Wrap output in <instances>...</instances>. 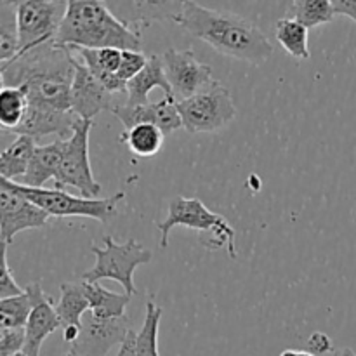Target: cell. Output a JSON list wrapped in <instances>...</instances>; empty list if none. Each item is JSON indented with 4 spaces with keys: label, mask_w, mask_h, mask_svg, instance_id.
<instances>
[{
    "label": "cell",
    "mask_w": 356,
    "mask_h": 356,
    "mask_svg": "<svg viewBox=\"0 0 356 356\" xmlns=\"http://www.w3.org/2000/svg\"><path fill=\"white\" fill-rule=\"evenodd\" d=\"M355 212H356V209H355Z\"/></svg>",
    "instance_id": "40"
},
{
    "label": "cell",
    "mask_w": 356,
    "mask_h": 356,
    "mask_svg": "<svg viewBox=\"0 0 356 356\" xmlns=\"http://www.w3.org/2000/svg\"><path fill=\"white\" fill-rule=\"evenodd\" d=\"M37 149L35 139L28 138V136H17L16 141L10 143L0 155V176L2 179H14V177H21L23 179L26 174L28 167H30L33 153Z\"/></svg>",
    "instance_id": "22"
},
{
    "label": "cell",
    "mask_w": 356,
    "mask_h": 356,
    "mask_svg": "<svg viewBox=\"0 0 356 356\" xmlns=\"http://www.w3.org/2000/svg\"><path fill=\"white\" fill-rule=\"evenodd\" d=\"M14 7H16L17 35H19L17 56H21L56 42L68 2L19 0L14 2Z\"/></svg>",
    "instance_id": "8"
},
{
    "label": "cell",
    "mask_w": 356,
    "mask_h": 356,
    "mask_svg": "<svg viewBox=\"0 0 356 356\" xmlns=\"http://www.w3.org/2000/svg\"><path fill=\"white\" fill-rule=\"evenodd\" d=\"M63 356H80V355L73 353V351H72V350H70V351H68V353H65V355H63Z\"/></svg>",
    "instance_id": "38"
},
{
    "label": "cell",
    "mask_w": 356,
    "mask_h": 356,
    "mask_svg": "<svg viewBox=\"0 0 356 356\" xmlns=\"http://www.w3.org/2000/svg\"><path fill=\"white\" fill-rule=\"evenodd\" d=\"M7 247L2 245V275H0V299L16 298L23 294V289L14 282V277L10 275L9 263H7Z\"/></svg>",
    "instance_id": "32"
},
{
    "label": "cell",
    "mask_w": 356,
    "mask_h": 356,
    "mask_svg": "<svg viewBox=\"0 0 356 356\" xmlns=\"http://www.w3.org/2000/svg\"><path fill=\"white\" fill-rule=\"evenodd\" d=\"M24 343V329H0V356L23 353Z\"/></svg>",
    "instance_id": "31"
},
{
    "label": "cell",
    "mask_w": 356,
    "mask_h": 356,
    "mask_svg": "<svg viewBox=\"0 0 356 356\" xmlns=\"http://www.w3.org/2000/svg\"><path fill=\"white\" fill-rule=\"evenodd\" d=\"M280 356H315V355H312L309 351H301V350H285Z\"/></svg>",
    "instance_id": "36"
},
{
    "label": "cell",
    "mask_w": 356,
    "mask_h": 356,
    "mask_svg": "<svg viewBox=\"0 0 356 356\" xmlns=\"http://www.w3.org/2000/svg\"><path fill=\"white\" fill-rule=\"evenodd\" d=\"M163 139H165V134L162 129L152 124H139L131 131H124V134L120 136V141L125 143L132 155L139 159H152L159 155L163 146Z\"/></svg>",
    "instance_id": "23"
},
{
    "label": "cell",
    "mask_w": 356,
    "mask_h": 356,
    "mask_svg": "<svg viewBox=\"0 0 356 356\" xmlns=\"http://www.w3.org/2000/svg\"><path fill=\"white\" fill-rule=\"evenodd\" d=\"M28 108V94L23 87H2L0 90V124L13 131L23 120Z\"/></svg>",
    "instance_id": "27"
},
{
    "label": "cell",
    "mask_w": 356,
    "mask_h": 356,
    "mask_svg": "<svg viewBox=\"0 0 356 356\" xmlns=\"http://www.w3.org/2000/svg\"><path fill=\"white\" fill-rule=\"evenodd\" d=\"M13 356H26L24 353H17V355H13Z\"/></svg>",
    "instance_id": "39"
},
{
    "label": "cell",
    "mask_w": 356,
    "mask_h": 356,
    "mask_svg": "<svg viewBox=\"0 0 356 356\" xmlns=\"http://www.w3.org/2000/svg\"><path fill=\"white\" fill-rule=\"evenodd\" d=\"M56 44L61 47L141 51V33L118 19L106 2L72 0L66 7Z\"/></svg>",
    "instance_id": "3"
},
{
    "label": "cell",
    "mask_w": 356,
    "mask_h": 356,
    "mask_svg": "<svg viewBox=\"0 0 356 356\" xmlns=\"http://www.w3.org/2000/svg\"><path fill=\"white\" fill-rule=\"evenodd\" d=\"M111 113L122 122L124 131H131L132 127L139 124H152L162 129L165 136L172 134L176 129L183 127L179 110H177L176 97L165 96L162 99L148 104H139V106H129V104H117Z\"/></svg>",
    "instance_id": "15"
},
{
    "label": "cell",
    "mask_w": 356,
    "mask_h": 356,
    "mask_svg": "<svg viewBox=\"0 0 356 356\" xmlns=\"http://www.w3.org/2000/svg\"><path fill=\"white\" fill-rule=\"evenodd\" d=\"M334 356H356V353L353 350H350V348H343V350L337 351V353Z\"/></svg>",
    "instance_id": "37"
},
{
    "label": "cell",
    "mask_w": 356,
    "mask_h": 356,
    "mask_svg": "<svg viewBox=\"0 0 356 356\" xmlns=\"http://www.w3.org/2000/svg\"><path fill=\"white\" fill-rule=\"evenodd\" d=\"M19 52V35L14 2H0V63L14 59Z\"/></svg>",
    "instance_id": "28"
},
{
    "label": "cell",
    "mask_w": 356,
    "mask_h": 356,
    "mask_svg": "<svg viewBox=\"0 0 356 356\" xmlns=\"http://www.w3.org/2000/svg\"><path fill=\"white\" fill-rule=\"evenodd\" d=\"M332 6L336 14L350 17L351 21L356 23V0H334Z\"/></svg>",
    "instance_id": "34"
},
{
    "label": "cell",
    "mask_w": 356,
    "mask_h": 356,
    "mask_svg": "<svg viewBox=\"0 0 356 356\" xmlns=\"http://www.w3.org/2000/svg\"><path fill=\"white\" fill-rule=\"evenodd\" d=\"M136 336H138V332H134V330L129 332V336L125 337V341L118 348L117 356H139L138 348H136Z\"/></svg>",
    "instance_id": "35"
},
{
    "label": "cell",
    "mask_w": 356,
    "mask_h": 356,
    "mask_svg": "<svg viewBox=\"0 0 356 356\" xmlns=\"http://www.w3.org/2000/svg\"><path fill=\"white\" fill-rule=\"evenodd\" d=\"M2 87H23L28 104L72 111L73 52L56 42L0 63Z\"/></svg>",
    "instance_id": "1"
},
{
    "label": "cell",
    "mask_w": 356,
    "mask_h": 356,
    "mask_svg": "<svg viewBox=\"0 0 356 356\" xmlns=\"http://www.w3.org/2000/svg\"><path fill=\"white\" fill-rule=\"evenodd\" d=\"M65 149L66 139H59V141L45 146H37L21 184L28 188H44V184L49 179H56V174L61 167Z\"/></svg>",
    "instance_id": "19"
},
{
    "label": "cell",
    "mask_w": 356,
    "mask_h": 356,
    "mask_svg": "<svg viewBox=\"0 0 356 356\" xmlns=\"http://www.w3.org/2000/svg\"><path fill=\"white\" fill-rule=\"evenodd\" d=\"M31 309L33 305L26 291L16 298L0 299V329H24Z\"/></svg>",
    "instance_id": "29"
},
{
    "label": "cell",
    "mask_w": 356,
    "mask_h": 356,
    "mask_svg": "<svg viewBox=\"0 0 356 356\" xmlns=\"http://www.w3.org/2000/svg\"><path fill=\"white\" fill-rule=\"evenodd\" d=\"M155 87H160L165 92V96L174 97L170 83L165 76V70H163L162 56L152 54L148 58V65L143 68V72L127 83V103L125 104H129V106L148 104V94Z\"/></svg>",
    "instance_id": "18"
},
{
    "label": "cell",
    "mask_w": 356,
    "mask_h": 356,
    "mask_svg": "<svg viewBox=\"0 0 356 356\" xmlns=\"http://www.w3.org/2000/svg\"><path fill=\"white\" fill-rule=\"evenodd\" d=\"M162 308L155 305V298L149 294L148 302H146V315L145 323L141 330L136 336V348H138L139 356H160L159 353V327L160 318H162Z\"/></svg>",
    "instance_id": "26"
},
{
    "label": "cell",
    "mask_w": 356,
    "mask_h": 356,
    "mask_svg": "<svg viewBox=\"0 0 356 356\" xmlns=\"http://www.w3.org/2000/svg\"><path fill=\"white\" fill-rule=\"evenodd\" d=\"M306 348H308V351L312 355H325V353H330L332 351V341H330V337L327 336L325 332H313L312 336H309L308 343H306Z\"/></svg>",
    "instance_id": "33"
},
{
    "label": "cell",
    "mask_w": 356,
    "mask_h": 356,
    "mask_svg": "<svg viewBox=\"0 0 356 356\" xmlns=\"http://www.w3.org/2000/svg\"><path fill=\"white\" fill-rule=\"evenodd\" d=\"M83 284V292L89 299L90 313L101 320H113L125 316V308L131 302L132 296L129 294H117L108 289H104L101 284Z\"/></svg>",
    "instance_id": "21"
},
{
    "label": "cell",
    "mask_w": 356,
    "mask_h": 356,
    "mask_svg": "<svg viewBox=\"0 0 356 356\" xmlns=\"http://www.w3.org/2000/svg\"><path fill=\"white\" fill-rule=\"evenodd\" d=\"M76 120L79 117L73 111H58L52 108L28 104L23 120L10 132H16L17 136H28L35 141L51 134L59 136L61 139H70L73 136Z\"/></svg>",
    "instance_id": "16"
},
{
    "label": "cell",
    "mask_w": 356,
    "mask_h": 356,
    "mask_svg": "<svg viewBox=\"0 0 356 356\" xmlns=\"http://www.w3.org/2000/svg\"><path fill=\"white\" fill-rule=\"evenodd\" d=\"M51 216L17 193L0 177V238L2 245H9L17 233L37 229L47 225Z\"/></svg>",
    "instance_id": "11"
},
{
    "label": "cell",
    "mask_w": 356,
    "mask_h": 356,
    "mask_svg": "<svg viewBox=\"0 0 356 356\" xmlns=\"http://www.w3.org/2000/svg\"><path fill=\"white\" fill-rule=\"evenodd\" d=\"M162 61L165 76L177 101L195 96L202 89H205L209 83L214 82L212 68L198 61L193 49L177 51V49L170 47L163 52Z\"/></svg>",
    "instance_id": "10"
},
{
    "label": "cell",
    "mask_w": 356,
    "mask_h": 356,
    "mask_svg": "<svg viewBox=\"0 0 356 356\" xmlns=\"http://www.w3.org/2000/svg\"><path fill=\"white\" fill-rule=\"evenodd\" d=\"M149 56H145L143 51H124L122 54V63L120 68H118V80H122L124 83H129L136 75L143 72L146 65H148Z\"/></svg>",
    "instance_id": "30"
},
{
    "label": "cell",
    "mask_w": 356,
    "mask_h": 356,
    "mask_svg": "<svg viewBox=\"0 0 356 356\" xmlns=\"http://www.w3.org/2000/svg\"><path fill=\"white\" fill-rule=\"evenodd\" d=\"M176 226L197 229L200 233V242L207 249L218 250L226 247L232 259H236V256H238L235 243V229L232 228L225 216L205 207L200 198L174 197L169 202L165 221L156 222V228L162 235V238H160L162 249L169 245V233Z\"/></svg>",
    "instance_id": "4"
},
{
    "label": "cell",
    "mask_w": 356,
    "mask_h": 356,
    "mask_svg": "<svg viewBox=\"0 0 356 356\" xmlns=\"http://www.w3.org/2000/svg\"><path fill=\"white\" fill-rule=\"evenodd\" d=\"M24 291L30 296L33 309H31V315L24 327L26 343H24L23 353L26 356H40L44 341L56 330L61 329V322L56 313V306L52 305V299L44 294L38 282L30 284Z\"/></svg>",
    "instance_id": "14"
},
{
    "label": "cell",
    "mask_w": 356,
    "mask_h": 356,
    "mask_svg": "<svg viewBox=\"0 0 356 356\" xmlns=\"http://www.w3.org/2000/svg\"><path fill=\"white\" fill-rule=\"evenodd\" d=\"M183 129L190 134L218 132L232 124L236 117V106L228 87L214 80L205 89L188 99L177 101Z\"/></svg>",
    "instance_id": "7"
},
{
    "label": "cell",
    "mask_w": 356,
    "mask_h": 356,
    "mask_svg": "<svg viewBox=\"0 0 356 356\" xmlns=\"http://www.w3.org/2000/svg\"><path fill=\"white\" fill-rule=\"evenodd\" d=\"M7 184L19 195H23L24 198L33 202L37 207L47 212L49 216H54V218H90L103 222V225H106L110 219L117 218L118 202L125 198L124 191H118L108 198H83L66 193L65 190H58V188H52V190L28 188L21 183H14V181H7Z\"/></svg>",
    "instance_id": "5"
},
{
    "label": "cell",
    "mask_w": 356,
    "mask_h": 356,
    "mask_svg": "<svg viewBox=\"0 0 356 356\" xmlns=\"http://www.w3.org/2000/svg\"><path fill=\"white\" fill-rule=\"evenodd\" d=\"M80 61L90 70L94 76L104 86V89L111 94L127 92V83L118 80L117 73L120 68L122 54L120 49H83V47H68Z\"/></svg>",
    "instance_id": "17"
},
{
    "label": "cell",
    "mask_w": 356,
    "mask_h": 356,
    "mask_svg": "<svg viewBox=\"0 0 356 356\" xmlns=\"http://www.w3.org/2000/svg\"><path fill=\"white\" fill-rule=\"evenodd\" d=\"M103 240L104 247L90 245V252L96 256V264L82 275V282L99 284V280L110 278L124 287L125 294L134 296L138 292L134 285L136 268L152 263L153 252L134 238L125 243H117L113 236L106 235Z\"/></svg>",
    "instance_id": "6"
},
{
    "label": "cell",
    "mask_w": 356,
    "mask_h": 356,
    "mask_svg": "<svg viewBox=\"0 0 356 356\" xmlns=\"http://www.w3.org/2000/svg\"><path fill=\"white\" fill-rule=\"evenodd\" d=\"M75 79L72 86V111L79 118L92 120L101 111H113V94L90 73V70L73 54Z\"/></svg>",
    "instance_id": "13"
},
{
    "label": "cell",
    "mask_w": 356,
    "mask_h": 356,
    "mask_svg": "<svg viewBox=\"0 0 356 356\" xmlns=\"http://www.w3.org/2000/svg\"><path fill=\"white\" fill-rule=\"evenodd\" d=\"M172 21L193 37L207 42L219 54L263 65L273 54V45L259 26L240 14L218 10L197 2H183Z\"/></svg>",
    "instance_id": "2"
},
{
    "label": "cell",
    "mask_w": 356,
    "mask_h": 356,
    "mask_svg": "<svg viewBox=\"0 0 356 356\" xmlns=\"http://www.w3.org/2000/svg\"><path fill=\"white\" fill-rule=\"evenodd\" d=\"M277 40L292 58L308 61L312 52L308 47V28L291 17H284L277 23Z\"/></svg>",
    "instance_id": "25"
},
{
    "label": "cell",
    "mask_w": 356,
    "mask_h": 356,
    "mask_svg": "<svg viewBox=\"0 0 356 356\" xmlns=\"http://www.w3.org/2000/svg\"><path fill=\"white\" fill-rule=\"evenodd\" d=\"M92 120L79 118L73 127V136L66 139V149L61 167L56 174V188H76L83 198H97L103 186L94 179L89 160V134Z\"/></svg>",
    "instance_id": "9"
},
{
    "label": "cell",
    "mask_w": 356,
    "mask_h": 356,
    "mask_svg": "<svg viewBox=\"0 0 356 356\" xmlns=\"http://www.w3.org/2000/svg\"><path fill=\"white\" fill-rule=\"evenodd\" d=\"M336 16L337 14L330 0H294L285 17L298 21L309 30L318 24L330 23Z\"/></svg>",
    "instance_id": "24"
},
{
    "label": "cell",
    "mask_w": 356,
    "mask_h": 356,
    "mask_svg": "<svg viewBox=\"0 0 356 356\" xmlns=\"http://www.w3.org/2000/svg\"><path fill=\"white\" fill-rule=\"evenodd\" d=\"M129 316L113 320H101L92 313H86L82 320V332L72 346L73 353L80 356H106L113 346H120L131 332Z\"/></svg>",
    "instance_id": "12"
},
{
    "label": "cell",
    "mask_w": 356,
    "mask_h": 356,
    "mask_svg": "<svg viewBox=\"0 0 356 356\" xmlns=\"http://www.w3.org/2000/svg\"><path fill=\"white\" fill-rule=\"evenodd\" d=\"M61 299L56 305V313L61 322V330L68 327H79L82 329V320L86 313L90 312L89 299L83 292L82 282H66L59 287Z\"/></svg>",
    "instance_id": "20"
}]
</instances>
